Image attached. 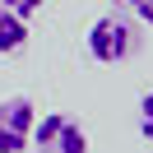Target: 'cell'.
Returning a JSON list of instances; mask_svg holds the SVG:
<instances>
[{
    "mask_svg": "<svg viewBox=\"0 0 153 153\" xmlns=\"http://www.w3.org/2000/svg\"><path fill=\"white\" fill-rule=\"evenodd\" d=\"M84 47H88V56H93L97 65H125V60L139 51V23H134L130 14L111 10V14H102V19H93Z\"/></svg>",
    "mask_w": 153,
    "mask_h": 153,
    "instance_id": "cell-1",
    "label": "cell"
},
{
    "mask_svg": "<svg viewBox=\"0 0 153 153\" xmlns=\"http://www.w3.org/2000/svg\"><path fill=\"white\" fill-rule=\"evenodd\" d=\"M28 149H37V153H88V134H84V125L74 116L47 111L33 125V144Z\"/></svg>",
    "mask_w": 153,
    "mask_h": 153,
    "instance_id": "cell-2",
    "label": "cell"
},
{
    "mask_svg": "<svg viewBox=\"0 0 153 153\" xmlns=\"http://www.w3.org/2000/svg\"><path fill=\"white\" fill-rule=\"evenodd\" d=\"M33 125H37L33 97H23V93L0 97V153H23L33 144Z\"/></svg>",
    "mask_w": 153,
    "mask_h": 153,
    "instance_id": "cell-3",
    "label": "cell"
},
{
    "mask_svg": "<svg viewBox=\"0 0 153 153\" xmlns=\"http://www.w3.org/2000/svg\"><path fill=\"white\" fill-rule=\"evenodd\" d=\"M23 47H28V23L0 5V56H19Z\"/></svg>",
    "mask_w": 153,
    "mask_h": 153,
    "instance_id": "cell-4",
    "label": "cell"
},
{
    "mask_svg": "<svg viewBox=\"0 0 153 153\" xmlns=\"http://www.w3.org/2000/svg\"><path fill=\"white\" fill-rule=\"evenodd\" d=\"M0 5H5L10 14H19V19L28 23V19H37V14H42V5H47V0H0Z\"/></svg>",
    "mask_w": 153,
    "mask_h": 153,
    "instance_id": "cell-5",
    "label": "cell"
},
{
    "mask_svg": "<svg viewBox=\"0 0 153 153\" xmlns=\"http://www.w3.org/2000/svg\"><path fill=\"white\" fill-rule=\"evenodd\" d=\"M139 134H144V139L153 144V88H149V93L139 97Z\"/></svg>",
    "mask_w": 153,
    "mask_h": 153,
    "instance_id": "cell-6",
    "label": "cell"
},
{
    "mask_svg": "<svg viewBox=\"0 0 153 153\" xmlns=\"http://www.w3.org/2000/svg\"><path fill=\"white\" fill-rule=\"evenodd\" d=\"M125 10H130V19H139L144 28H153V0H125Z\"/></svg>",
    "mask_w": 153,
    "mask_h": 153,
    "instance_id": "cell-7",
    "label": "cell"
}]
</instances>
